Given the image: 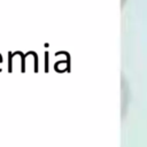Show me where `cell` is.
Listing matches in <instances>:
<instances>
[{
  "label": "cell",
  "mask_w": 147,
  "mask_h": 147,
  "mask_svg": "<svg viewBox=\"0 0 147 147\" xmlns=\"http://www.w3.org/2000/svg\"><path fill=\"white\" fill-rule=\"evenodd\" d=\"M125 1H126V0H122V6H123V5L125 3Z\"/></svg>",
  "instance_id": "obj_1"
}]
</instances>
